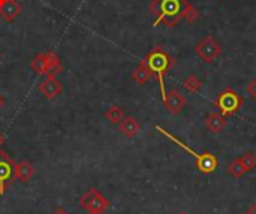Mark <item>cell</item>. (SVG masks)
Segmentation results:
<instances>
[{
    "label": "cell",
    "mask_w": 256,
    "mask_h": 214,
    "mask_svg": "<svg viewBox=\"0 0 256 214\" xmlns=\"http://www.w3.org/2000/svg\"><path fill=\"white\" fill-rule=\"evenodd\" d=\"M142 62L150 69L152 75L158 80V82L160 86V96L164 99L165 94H166V90H165V76L174 68L176 60L168 54V51L164 46L158 45V46H154L153 50H150L147 52V56L142 58Z\"/></svg>",
    "instance_id": "cell-1"
},
{
    "label": "cell",
    "mask_w": 256,
    "mask_h": 214,
    "mask_svg": "<svg viewBox=\"0 0 256 214\" xmlns=\"http://www.w3.org/2000/svg\"><path fill=\"white\" fill-rule=\"evenodd\" d=\"M188 0H152L148 9L156 15L154 24H164L165 27H176L183 20V10Z\"/></svg>",
    "instance_id": "cell-2"
},
{
    "label": "cell",
    "mask_w": 256,
    "mask_h": 214,
    "mask_svg": "<svg viewBox=\"0 0 256 214\" xmlns=\"http://www.w3.org/2000/svg\"><path fill=\"white\" fill-rule=\"evenodd\" d=\"M156 130H159L164 136H166L168 140H171V141H172L177 147H180L183 152L189 153V154L195 159L196 170H198L201 174H204V176H210V174H213V172L218 170V166H219V160H218V158H216L213 153H208V152L198 153V152L192 150V148H190L189 146H186L182 140H178L177 136H174L171 132H168L166 129H164V128H160V126H156Z\"/></svg>",
    "instance_id": "cell-3"
},
{
    "label": "cell",
    "mask_w": 256,
    "mask_h": 214,
    "mask_svg": "<svg viewBox=\"0 0 256 214\" xmlns=\"http://www.w3.org/2000/svg\"><path fill=\"white\" fill-rule=\"evenodd\" d=\"M244 104V99L232 88H225L224 92H220L218 94V98L213 100V105L219 110V112L224 117H232L234 114H237L242 106Z\"/></svg>",
    "instance_id": "cell-4"
},
{
    "label": "cell",
    "mask_w": 256,
    "mask_h": 214,
    "mask_svg": "<svg viewBox=\"0 0 256 214\" xmlns=\"http://www.w3.org/2000/svg\"><path fill=\"white\" fill-rule=\"evenodd\" d=\"M110 201L98 189H88L80 198V207L87 214H105L110 208Z\"/></svg>",
    "instance_id": "cell-5"
},
{
    "label": "cell",
    "mask_w": 256,
    "mask_h": 214,
    "mask_svg": "<svg viewBox=\"0 0 256 214\" xmlns=\"http://www.w3.org/2000/svg\"><path fill=\"white\" fill-rule=\"evenodd\" d=\"M224 52V48L222 45L219 44V40L208 34V36H204L196 45H195V54L207 64L213 63L219 56H222Z\"/></svg>",
    "instance_id": "cell-6"
},
{
    "label": "cell",
    "mask_w": 256,
    "mask_h": 214,
    "mask_svg": "<svg viewBox=\"0 0 256 214\" xmlns=\"http://www.w3.org/2000/svg\"><path fill=\"white\" fill-rule=\"evenodd\" d=\"M14 170H15L14 159L6 152L0 150V196L4 195L8 184H12Z\"/></svg>",
    "instance_id": "cell-7"
},
{
    "label": "cell",
    "mask_w": 256,
    "mask_h": 214,
    "mask_svg": "<svg viewBox=\"0 0 256 214\" xmlns=\"http://www.w3.org/2000/svg\"><path fill=\"white\" fill-rule=\"evenodd\" d=\"M162 102H164V106L166 108V111L172 116H178L188 106V99L178 88H172V90L166 92Z\"/></svg>",
    "instance_id": "cell-8"
},
{
    "label": "cell",
    "mask_w": 256,
    "mask_h": 214,
    "mask_svg": "<svg viewBox=\"0 0 256 214\" xmlns=\"http://www.w3.org/2000/svg\"><path fill=\"white\" fill-rule=\"evenodd\" d=\"M39 92L44 94V98L52 100L56 99L62 92H63V86L62 82L56 78V76H46L40 84H39Z\"/></svg>",
    "instance_id": "cell-9"
},
{
    "label": "cell",
    "mask_w": 256,
    "mask_h": 214,
    "mask_svg": "<svg viewBox=\"0 0 256 214\" xmlns=\"http://www.w3.org/2000/svg\"><path fill=\"white\" fill-rule=\"evenodd\" d=\"M21 14V4L16 0H0V16L8 21L12 22L15 21Z\"/></svg>",
    "instance_id": "cell-10"
},
{
    "label": "cell",
    "mask_w": 256,
    "mask_h": 214,
    "mask_svg": "<svg viewBox=\"0 0 256 214\" xmlns=\"http://www.w3.org/2000/svg\"><path fill=\"white\" fill-rule=\"evenodd\" d=\"M226 123H228V120H226V117H224L219 111L216 112H210L207 117H206V120H204V126H206V129L208 130V132H212V134H220L225 128H226Z\"/></svg>",
    "instance_id": "cell-11"
},
{
    "label": "cell",
    "mask_w": 256,
    "mask_h": 214,
    "mask_svg": "<svg viewBox=\"0 0 256 214\" xmlns=\"http://www.w3.org/2000/svg\"><path fill=\"white\" fill-rule=\"evenodd\" d=\"M118 129H120V132H122L126 138L132 140V138H135V136L140 134V130H141V124H140V122H138L135 117L128 116V117H124V118L120 122Z\"/></svg>",
    "instance_id": "cell-12"
},
{
    "label": "cell",
    "mask_w": 256,
    "mask_h": 214,
    "mask_svg": "<svg viewBox=\"0 0 256 214\" xmlns=\"http://www.w3.org/2000/svg\"><path fill=\"white\" fill-rule=\"evenodd\" d=\"M34 174V168L30 162L27 160H22L20 164H15V170H14V180H18V182H28Z\"/></svg>",
    "instance_id": "cell-13"
},
{
    "label": "cell",
    "mask_w": 256,
    "mask_h": 214,
    "mask_svg": "<svg viewBox=\"0 0 256 214\" xmlns=\"http://www.w3.org/2000/svg\"><path fill=\"white\" fill-rule=\"evenodd\" d=\"M45 54H46V76H56L63 69L60 57L54 50H48V52Z\"/></svg>",
    "instance_id": "cell-14"
},
{
    "label": "cell",
    "mask_w": 256,
    "mask_h": 214,
    "mask_svg": "<svg viewBox=\"0 0 256 214\" xmlns=\"http://www.w3.org/2000/svg\"><path fill=\"white\" fill-rule=\"evenodd\" d=\"M30 68L38 76H46V54L45 52H38L32 58Z\"/></svg>",
    "instance_id": "cell-15"
},
{
    "label": "cell",
    "mask_w": 256,
    "mask_h": 214,
    "mask_svg": "<svg viewBox=\"0 0 256 214\" xmlns=\"http://www.w3.org/2000/svg\"><path fill=\"white\" fill-rule=\"evenodd\" d=\"M152 76H153V75H152L150 69L146 66V63H144L142 60H141V63L136 66V69L132 72V80H134L138 86H144Z\"/></svg>",
    "instance_id": "cell-16"
},
{
    "label": "cell",
    "mask_w": 256,
    "mask_h": 214,
    "mask_svg": "<svg viewBox=\"0 0 256 214\" xmlns=\"http://www.w3.org/2000/svg\"><path fill=\"white\" fill-rule=\"evenodd\" d=\"M183 87L189 92V93H198L202 87V80L200 76H196L195 74H190L188 78H184L183 81Z\"/></svg>",
    "instance_id": "cell-17"
},
{
    "label": "cell",
    "mask_w": 256,
    "mask_h": 214,
    "mask_svg": "<svg viewBox=\"0 0 256 214\" xmlns=\"http://www.w3.org/2000/svg\"><path fill=\"white\" fill-rule=\"evenodd\" d=\"M105 118L111 123V124H120V122L124 118V112L118 105H112L106 112H105Z\"/></svg>",
    "instance_id": "cell-18"
},
{
    "label": "cell",
    "mask_w": 256,
    "mask_h": 214,
    "mask_svg": "<svg viewBox=\"0 0 256 214\" xmlns=\"http://www.w3.org/2000/svg\"><path fill=\"white\" fill-rule=\"evenodd\" d=\"M228 172H230V176L231 177H234V178H242V177H244L246 174H248V171H246V168L243 166V164H242V160L237 158V159H234L231 164H230V166H228Z\"/></svg>",
    "instance_id": "cell-19"
},
{
    "label": "cell",
    "mask_w": 256,
    "mask_h": 214,
    "mask_svg": "<svg viewBox=\"0 0 256 214\" xmlns=\"http://www.w3.org/2000/svg\"><path fill=\"white\" fill-rule=\"evenodd\" d=\"M200 16H201L200 10L188 0V3H186V6H184V10H183V20H186L189 24H194Z\"/></svg>",
    "instance_id": "cell-20"
},
{
    "label": "cell",
    "mask_w": 256,
    "mask_h": 214,
    "mask_svg": "<svg viewBox=\"0 0 256 214\" xmlns=\"http://www.w3.org/2000/svg\"><path fill=\"white\" fill-rule=\"evenodd\" d=\"M238 159L242 160V164H243V166L246 168V171H248V172L255 171V168H256L255 153H252V152H246V153H244V154H242Z\"/></svg>",
    "instance_id": "cell-21"
},
{
    "label": "cell",
    "mask_w": 256,
    "mask_h": 214,
    "mask_svg": "<svg viewBox=\"0 0 256 214\" xmlns=\"http://www.w3.org/2000/svg\"><path fill=\"white\" fill-rule=\"evenodd\" d=\"M248 93L252 96V99L256 100V78H254L249 84H248Z\"/></svg>",
    "instance_id": "cell-22"
},
{
    "label": "cell",
    "mask_w": 256,
    "mask_h": 214,
    "mask_svg": "<svg viewBox=\"0 0 256 214\" xmlns=\"http://www.w3.org/2000/svg\"><path fill=\"white\" fill-rule=\"evenodd\" d=\"M51 214H69V213H68L63 207H57V208H56V210H54Z\"/></svg>",
    "instance_id": "cell-23"
},
{
    "label": "cell",
    "mask_w": 256,
    "mask_h": 214,
    "mask_svg": "<svg viewBox=\"0 0 256 214\" xmlns=\"http://www.w3.org/2000/svg\"><path fill=\"white\" fill-rule=\"evenodd\" d=\"M244 214H256V204H252V206H250V208H249V210H248Z\"/></svg>",
    "instance_id": "cell-24"
},
{
    "label": "cell",
    "mask_w": 256,
    "mask_h": 214,
    "mask_svg": "<svg viewBox=\"0 0 256 214\" xmlns=\"http://www.w3.org/2000/svg\"><path fill=\"white\" fill-rule=\"evenodd\" d=\"M4 104H6V102H4V99H3V96H0V110H2L3 106H4Z\"/></svg>",
    "instance_id": "cell-25"
},
{
    "label": "cell",
    "mask_w": 256,
    "mask_h": 214,
    "mask_svg": "<svg viewBox=\"0 0 256 214\" xmlns=\"http://www.w3.org/2000/svg\"><path fill=\"white\" fill-rule=\"evenodd\" d=\"M2 144H4V136L0 134V146H2Z\"/></svg>",
    "instance_id": "cell-26"
},
{
    "label": "cell",
    "mask_w": 256,
    "mask_h": 214,
    "mask_svg": "<svg viewBox=\"0 0 256 214\" xmlns=\"http://www.w3.org/2000/svg\"><path fill=\"white\" fill-rule=\"evenodd\" d=\"M177 214H188L186 212H180V213H177Z\"/></svg>",
    "instance_id": "cell-27"
},
{
    "label": "cell",
    "mask_w": 256,
    "mask_h": 214,
    "mask_svg": "<svg viewBox=\"0 0 256 214\" xmlns=\"http://www.w3.org/2000/svg\"><path fill=\"white\" fill-rule=\"evenodd\" d=\"M0 60H2V51H0Z\"/></svg>",
    "instance_id": "cell-28"
}]
</instances>
